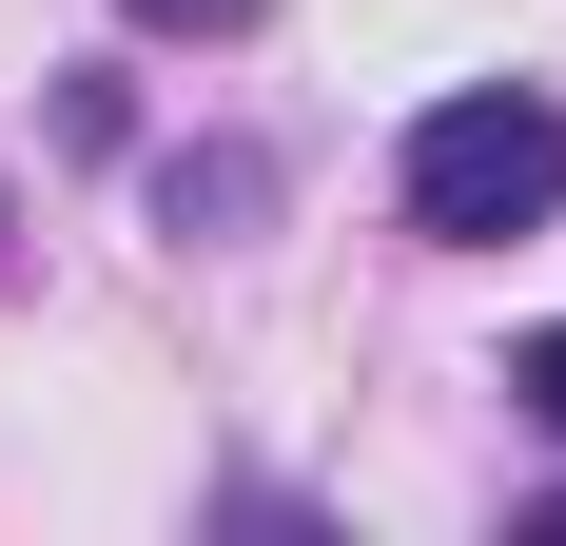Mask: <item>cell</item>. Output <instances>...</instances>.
Here are the masks:
<instances>
[{"instance_id":"6da1fadb","label":"cell","mask_w":566,"mask_h":546,"mask_svg":"<svg viewBox=\"0 0 566 546\" xmlns=\"http://www.w3.org/2000/svg\"><path fill=\"white\" fill-rule=\"evenodd\" d=\"M566 216V117L527 98V78H489V98H430L410 117V234H547Z\"/></svg>"},{"instance_id":"7a4b0ae2","label":"cell","mask_w":566,"mask_h":546,"mask_svg":"<svg viewBox=\"0 0 566 546\" xmlns=\"http://www.w3.org/2000/svg\"><path fill=\"white\" fill-rule=\"evenodd\" d=\"M509 390H527V410L566 430V332H527V351H509Z\"/></svg>"},{"instance_id":"3957f363","label":"cell","mask_w":566,"mask_h":546,"mask_svg":"<svg viewBox=\"0 0 566 546\" xmlns=\"http://www.w3.org/2000/svg\"><path fill=\"white\" fill-rule=\"evenodd\" d=\"M117 20H196V40H234V20H254V0H117Z\"/></svg>"}]
</instances>
